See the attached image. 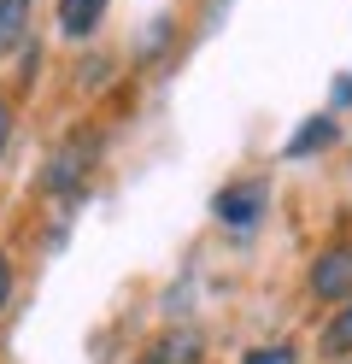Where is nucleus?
<instances>
[{
  "instance_id": "nucleus-1",
  "label": "nucleus",
  "mask_w": 352,
  "mask_h": 364,
  "mask_svg": "<svg viewBox=\"0 0 352 364\" xmlns=\"http://www.w3.org/2000/svg\"><path fill=\"white\" fill-rule=\"evenodd\" d=\"M94 159H100V129H70L65 141L47 153V171H41V194L53 200H77L94 176Z\"/></svg>"
},
{
  "instance_id": "nucleus-2",
  "label": "nucleus",
  "mask_w": 352,
  "mask_h": 364,
  "mask_svg": "<svg viewBox=\"0 0 352 364\" xmlns=\"http://www.w3.org/2000/svg\"><path fill=\"white\" fill-rule=\"evenodd\" d=\"M265 200H270L265 182H258V176H241V182H229V188H218L211 212H218V223H229V230H252L258 212H265Z\"/></svg>"
},
{
  "instance_id": "nucleus-3",
  "label": "nucleus",
  "mask_w": 352,
  "mask_h": 364,
  "mask_svg": "<svg viewBox=\"0 0 352 364\" xmlns=\"http://www.w3.org/2000/svg\"><path fill=\"white\" fill-rule=\"evenodd\" d=\"M311 294L329 306H346L352 300V247H323L311 259Z\"/></svg>"
},
{
  "instance_id": "nucleus-4",
  "label": "nucleus",
  "mask_w": 352,
  "mask_h": 364,
  "mask_svg": "<svg viewBox=\"0 0 352 364\" xmlns=\"http://www.w3.org/2000/svg\"><path fill=\"white\" fill-rule=\"evenodd\" d=\"M106 6H112V0H59V6H53V18H59V36H70V41H88L94 30H100Z\"/></svg>"
},
{
  "instance_id": "nucleus-5",
  "label": "nucleus",
  "mask_w": 352,
  "mask_h": 364,
  "mask_svg": "<svg viewBox=\"0 0 352 364\" xmlns=\"http://www.w3.org/2000/svg\"><path fill=\"white\" fill-rule=\"evenodd\" d=\"M200 347H206V341H200L194 329H164L153 347H147L141 364H200Z\"/></svg>"
},
{
  "instance_id": "nucleus-6",
  "label": "nucleus",
  "mask_w": 352,
  "mask_h": 364,
  "mask_svg": "<svg viewBox=\"0 0 352 364\" xmlns=\"http://www.w3.org/2000/svg\"><path fill=\"white\" fill-rule=\"evenodd\" d=\"M335 135H341V124H335V118H311V124H299V129L288 135L282 159H305V153H323V147H335Z\"/></svg>"
},
{
  "instance_id": "nucleus-7",
  "label": "nucleus",
  "mask_w": 352,
  "mask_h": 364,
  "mask_svg": "<svg viewBox=\"0 0 352 364\" xmlns=\"http://www.w3.org/2000/svg\"><path fill=\"white\" fill-rule=\"evenodd\" d=\"M30 12H36V0H0V59L23 48V36H30Z\"/></svg>"
},
{
  "instance_id": "nucleus-8",
  "label": "nucleus",
  "mask_w": 352,
  "mask_h": 364,
  "mask_svg": "<svg viewBox=\"0 0 352 364\" xmlns=\"http://www.w3.org/2000/svg\"><path fill=\"white\" fill-rule=\"evenodd\" d=\"M317 347H323V358L346 364V353H352V300L329 311V323H323V335H317Z\"/></svg>"
},
{
  "instance_id": "nucleus-9",
  "label": "nucleus",
  "mask_w": 352,
  "mask_h": 364,
  "mask_svg": "<svg viewBox=\"0 0 352 364\" xmlns=\"http://www.w3.org/2000/svg\"><path fill=\"white\" fill-rule=\"evenodd\" d=\"M241 364H299V353L288 347V341H276V347H252Z\"/></svg>"
},
{
  "instance_id": "nucleus-10",
  "label": "nucleus",
  "mask_w": 352,
  "mask_h": 364,
  "mask_svg": "<svg viewBox=\"0 0 352 364\" xmlns=\"http://www.w3.org/2000/svg\"><path fill=\"white\" fill-rule=\"evenodd\" d=\"M12 118H18V112H12V100L0 95V153H6V141H12Z\"/></svg>"
},
{
  "instance_id": "nucleus-11",
  "label": "nucleus",
  "mask_w": 352,
  "mask_h": 364,
  "mask_svg": "<svg viewBox=\"0 0 352 364\" xmlns=\"http://www.w3.org/2000/svg\"><path fill=\"white\" fill-rule=\"evenodd\" d=\"M6 306H12V259L0 253V311H6Z\"/></svg>"
},
{
  "instance_id": "nucleus-12",
  "label": "nucleus",
  "mask_w": 352,
  "mask_h": 364,
  "mask_svg": "<svg viewBox=\"0 0 352 364\" xmlns=\"http://www.w3.org/2000/svg\"><path fill=\"white\" fill-rule=\"evenodd\" d=\"M335 100H352V77H346V82H335Z\"/></svg>"
},
{
  "instance_id": "nucleus-13",
  "label": "nucleus",
  "mask_w": 352,
  "mask_h": 364,
  "mask_svg": "<svg viewBox=\"0 0 352 364\" xmlns=\"http://www.w3.org/2000/svg\"><path fill=\"white\" fill-rule=\"evenodd\" d=\"M346 364H352V358H346Z\"/></svg>"
}]
</instances>
